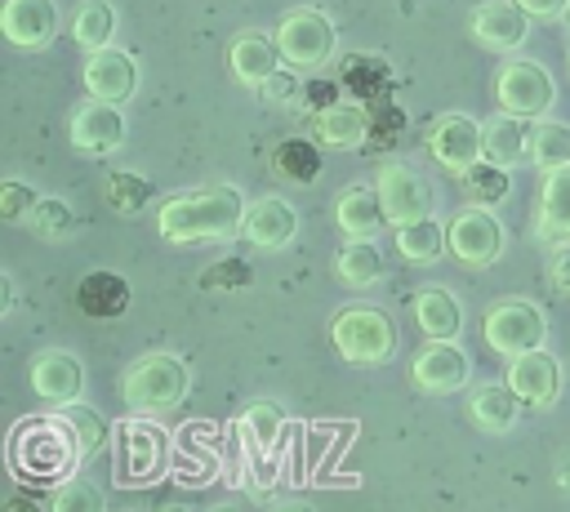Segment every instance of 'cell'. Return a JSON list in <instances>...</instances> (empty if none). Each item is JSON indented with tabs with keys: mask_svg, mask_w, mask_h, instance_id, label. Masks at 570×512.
<instances>
[{
	"mask_svg": "<svg viewBox=\"0 0 570 512\" xmlns=\"http://www.w3.org/2000/svg\"><path fill=\"white\" fill-rule=\"evenodd\" d=\"M245 223V196L232 183L178 191L156 209V232L169 245H209V240H232L240 236Z\"/></svg>",
	"mask_w": 570,
	"mask_h": 512,
	"instance_id": "1",
	"label": "cell"
},
{
	"mask_svg": "<svg viewBox=\"0 0 570 512\" xmlns=\"http://www.w3.org/2000/svg\"><path fill=\"white\" fill-rule=\"evenodd\" d=\"M9 459L18 467V476L31 481H67V472L85 459V445L76 436V427L67 423V414H40L13 427L9 436Z\"/></svg>",
	"mask_w": 570,
	"mask_h": 512,
	"instance_id": "2",
	"label": "cell"
},
{
	"mask_svg": "<svg viewBox=\"0 0 570 512\" xmlns=\"http://www.w3.org/2000/svg\"><path fill=\"white\" fill-rule=\"evenodd\" d=\"M191 392V365L174 352H147L138 361H129V370L120 374V401L134 414H165L178 410Z\"/></svg>",
	"mask_w": 570,
	"mask_h": 512,
	"instance_id": "3",
	"label": "cell"
},
{
	"mask_svg": "<svg viewBox=\"0 0 570 512\" xmlns=\"http://www.w3.org/2000/svg\"><path fill=\"white\" fill-rule=\"evenodd\" d=\"M330 343L352 365H383L396 352V325L374 303H347L330 321Z\"/></svg>",
	"mask_w": 570,
	"mask_h": 512,
	"instance_id": "4",
	"label": "cell"
},
{
	"mask_svg": "<svg viewBox=\"0 0 570 512\" xmlns=\"http://www.w3.org/2000/svg\"><path fill=\"white\" fill-rule=\"evenodd\" d=\"M481 334H485V347L499 352V356H521V352H534L543 347L548 338V312L530 298H499L485 307V321H481Z\"/></svg>",
	"mask_w": 570,
	"mask_h": 512,
	"instance_id": "5",
	"label": "cell"
},
{
	"mask_svg": "<svg viewBox=\"0 0 570 512\" xmlns=\"http://www.w3.org/2000/svg\"><path fill=\"white\" fill-rule=\"evenodd\" d=\"M276 45H281L285 67L316 71V67H325V62L338 53V27L330 22V13L303 4V9H289V13L281 18Z\"/></svg>",
	"mask_w": 570,
	"mask_h": 512,
	"instance_id": "6",
	"label": "cell"
},
{
	"mask_svg": "<svg viewBox=\"0 0 570 512\" xmlns=\"http://www.w3.org/2000/svg\"><path fill=\"white\" fill-rule=\"evenodd\" d=\"M494 98H499V111H512V116H525V120H543L557 102V85L548 76V67H539L534 58H508L494 76Z\"/></svg>",
	"mask_w": 570,
	"mask_h": 512,
	"instance_id": "7",
	"label": "cell"
},
{
	"mask_svg": "<svg viewBox=\"0 0 570 512\" xmlns=\"http://www.w3.org/2000/svg\"><path fill=\"white\" fill-rule=\"evenodd\" d=\"M428 151L441 169L468 174L476 160H485V120H472L468 111H445L428 129Z\"/></svg>",
	"mask_w": 570,
	"mask_h": 512,
	"instance_id": "8",
	"label": "cell"
},
{
	"mask_svg": "<svg viewBox=\"0 0 570 512\" xmlns=\"http://www.w3.org/2000/svg\"><path fill=\"white\" fill-rule=\"evenodd\" d=\"M445 236H450V254L463 263V267H490L499 263L503 245H508V232L503 223L490 214V205H468L459 209L450 223H445Z\"/></svg>",
	"mask_w": 570,
	"mask_h": 512,
	"instance_id": "9",
	"label": "cell"
},
{
	"mask_svg": "<svg viewBox=\"0 0 570 512\" xmlns=\"http://www.w3.org/2000/svg\"><path fill=\"white\" fill-rule=\"evenodd\" d=\"M374 191H379L383 214H387L392 227L432 214V187H428L410 165H401V160H387V165L374 174Z\"/></svg>",
	"mask_w": 570,
	"mask_h": 512,
	"instance_id": "10",
	"label": "cell"
},
{
	"mask_svg": "<svg viewBox=\"0 0 570 512\" xmlns=\"http://www.w3.org/2000/svg\"><path fill=\"white\" fill-rule=\"evenodd\" d=\"M129 125H125V111L116 102H102V98H85L71 116H67V138L71 147L89 151V156H107L125 142Z\"/></svg>",
	"mask_w": 570,
	"mask_h": 512,
	"instance_id": "11",
	"label": "cell"
},
{
	"mask_svg": "<svg viewBox=\"0 0 570 512\" xmlns=\"http://www.w3.org/2000/svg\"><path fill=\"white\" fill-rule=\"evenodd\" d=\"M530 13L517 4V0H481L468 18V31L476 45L494 49V53H517L530 36Z\"/></svg>",
	"mask_w": 570,
	"mask_h": 512,
	"instance_id": "12",
	"label": "cell"
},
{
	"mask_svg": "<svg viewBox=\"0 0 570 512\" xmlns=\"http://www.w3.org/2000/svg\"><path fill=\"white\" fill-rule=\"evenodd\" d=\"M410 378H414L419 392L445 396V392H459L472 378V361L454 338H428V347L410 365Z\"/></svg>",
	"mask_w": 570,
	"mask_h": 512,
	"instance_id": "13",
	"label": "cell"
},
{
	"mask_svg": "<svg viewBox=\"0 0 570 512\" xmlns=\"http://www.w3.org/2000/svg\"><path fill=\"white\" fill-rule=\"evenodd\" d=\"M27 383H31V392H36L40 401H49V405H71V401H80V392H85V365H80L71 352H62V347H45V352L31 356Z\"/></svg>",
	"mask_w": 570,
	"mask_h": 512,
	"instance_id": "14",
	"label": "cell"
},
{
	"mask_svg": "<svg viewBox=\"0 0 570 512\" xmlns=\"http://www.w3.org/2000/svg\"><path fill=\"white\" fill-rule=\"evenodd\" d=\"M134 89H138V62H134L129 49L107 45V49H94L85 58V93L89 98H102V102L125 107L134 98Z\"/></svg>",
	"mask_w": 570,
	"mask_h": 512,
	"instance_id": "15",
	"label": "cell"
},
{
	"mask_svg": "<svg viewBox=\"0 0 570 512\" xmlns=\"http://www.w3.org/2000/svg\"><path fill=\"white\" fill-rule=\"evenodd\" d=\"M503 383H508L530 410H548V405H557V396H561V365H557L552 352L534 347V352H521V356L508 361Z\"/></svg>",
	"mask_w": 570,
	"mask_h": 512,
	"instance_id": "16",
	"label": "cell"
},
{
	"mask_svg": "<svg viewBox=\"0 0 570 512\" xmlns=\"http://www.w3.org/2000/svg\"><path fill=\"white\" fill-rule=\"evenodd\" d=\"M298 236V209L285 196H258L245 205V223H240V240H249L254 249H285Z\"/></svg>",
	"mask_w": 570,
	"mask_h": 512,
	"instance_id": "17",
	"label": "cell"
},
{
	"mask_svg": "<svg viewBox=\"0 0 570 512\" xmlns=\"http://www.w3.org/2000/svg\"><path fill=\"white\" fill-rule=\"evenodd\" d=\"M116 459H120V476L125 481H151L165 467V432L156 423H142V419L120 423Z\"/></svg>",
	"mask_w": 570,
	"mask_h": 512,
	"instance_id": "18",
	"label": "cell"
},
{
	"mask_svg": "<svg viewBox=\"0 0 570 512\" xmlns=\"http://www.w3.org/2000/svg\"><path fill=\"white\" fill-rule=\"evenodd\" d=\"M0 31L13 49H45L58 31V0H4Z\"/></svg>",
	"mask_w": 570,
	"mask_h": 512,
	"instance_id": "19",
	"label": "cell"
},
{
	"mask_svg": "<svg viewBox=\"0 0 570 512\" xmlns=\"http://www.w3.org/2000/svg\"><path fill=\"white\" fill-rule=\"evenodd\" d=\"M334 223H338V232H343L347 240H374V236L383 232V223H387L379 191L365 187V183H347V187L334 196Z\"/></svg>",
	"mask_w": 570,
	"mask_h": 512,
	"instance_id": "20",
	"label": "cell"
},
{
	"mask_svg": "<svg viewBox=\"0 0 570 512\" xmlns=\"http://www.w3.org/2000/svg\"><path fill=\"white\" fill-rule=\"evenodd\" d=\"M338 85L347 89V98L374 107V102H387L392 98V62L383 53H347L338 62Z\"/></svg>",
	"mask_w": 570,
	"mask_h": 512,
	"instance_id": "21",
	"label": "cell"
},
{
	"mask_svg": "<svg viewBox=\"0 0 570 512\" xmlns=\"http://www.w3.org/2000/svg\"><path fill=\"white\" fill-rule=\"evenodd\" d=\"M227 62H232V76L240 80V85H249V89H258V85H267L276 71H281V45H276V36H258V31H245V36H236L232 40V49H227Z\"/></svg>",
	"mask_w": 570,
	"mask_h": 512,
	"instance_id": "22",
	"label": "cell"
},
{
	"mask_svg": "<svg viewBox=\"0 0 570 512\" xmlns=\"http://www.w3.org/2000/svg\"><path fill=\"white\" fill-rule=\"evenodd\" d=\"M534 240H548V245H566L570 240V165L543 174Z\"/></svg>",
	"mask_w": 570,
	"mask_h": 512,
	"instance_id": "23",
	"label": "cell"
},
{
	"mask_svg": "<svg viewBox=\"0 0 570 512\" xmlns=\"http://www.w3.org/2000/svg\"><path fill=\"white\" fill-rule=\"evenodd\" d=\"M312 134L321 147H365L370 138V107L356 98H343L334 107H325L321 116H312Z\"/></svg>",
	"mask_w": 570,
	"mask_h": 512,
	"instance_id": "24",
	"label": "cell"
},
{
	"mask_svg": "<svg viewBox=\"0 0 570 512\" xmlns=\"http://www.w3.org/2000/svg\"><path fill=\"white\" fill-rule=\"evenodd\" d=\"M76 307L85 316H94V321L125 316V307H129V280L120 272H111V267H94L76 285Z\"/></svg>",
	"mask_w": 570,
	"mask_h": 512,
	"instance_id": "25",
	"label": "cell"
},
{
	"mask_svg": "<svg viewBox=\"0 0 570 512\" xmlns=\"http://www.w3.org/2000/svg\"><path fill=\"white\" fill-rule=\"evenodd\" d=\"M521 405H525V401H521L508 383H481V387H472V396H468L472 423H476L481 432H490V436L512 432L517 419H521Z\"/></svg>",
	"mask_w": 570,
	"mask_h": 512,
	"instance_id": "26",
	"label": "cell"
},
{
	"mask_svg": "<svg viewBox=\"0 0 570 512\" xmlns=\"http://www.w3.org/2000/svg\"><path fill=\"white\" fill-rule=\"evenodd\" d=\"M485 160L503 169H517L521 160H530V120L512 111H494L485 120Z\"/></svg>",
	"mask_w": 570,
	"mask_h": 512,
	"instance_id": "27",
	"label": "cell"
},
{
	"mask_svg": "<svg viewBox=\"0 0 570 512\" xmlns=\"http://www.w3.org/2000/svg\"><path fill=\"white\" fill-rule=\"evenodd\" d=\"M410 307H414V321L428 338H459L463 334V307L445 285H423Z\"/></svg>",
	"mask_w": 570,
	"mask_h": 512,
	"instance_id": "28",
	"label": "cell"
},
{
	"mask_svg": "<svg viewBox=\"0 0 570 512\" xmlns=\"http://www.w3.org/2000/svg\"><path fill=\"white\" fill-rule=\"evenodd\" d=\"M236 432H240V441H245L249 459H267V454L276 450L281 432H285V410H281V405H272V401H254V405H245V410H240Z\"/></svg>",
	"mask_w": 570,
	"mask_h": 512,
	"instance_id": "29",
	"label": "cell"
},
{
	"mask_svg": "<svg viewBox=\"0 0 570 512\" xmlns=\"http://www.w3.org/2000/svg\"><path fill=\"white\" fill-rule=\"evenodd\" d=\"M445 249H450L445 223H436L432 214H428V218H414V223H401V227H396V254H401L405 263H419V267H428V263H436Z\"/></svg>",
	"mask_w": 570,
	"mask_h": 512,
	"instance_id": "30",
	"label": "cell"
},
{
	"mask_svg": "<svg viewBox=\"0 0 570 512\" xmlns=\"http://www.w3.org/2000/svg\"><path fill=\"white\" fill-rule=\"evenodd\" d=\"M334 276L347 285V289H370L379 285L383 276V254L374 240H347L338 254H334Z\"/></svg>",
	"mask_w": 570,
	"mask_h": 512,
	"instance_id": "31",
	"label": "cell"
},
{
	"mask_svg": "<svg viewBox=\"0 0 570 512\" xmlns=\"http://www.w3.org/2000/svg\"><path fill=\"white\" fill-rule=\"evenodd\" d=\"M272 169L298 187H312L321 178V142L316 138H285L272 151Z\"/></svg>",
	"mask_w": 570,
	"mask_h": 512,
	"instance_id": "32",
	"label": "cell"
},
{
	"mask_svg": "<svg viewBox=\"0 0 570 512\" xmlns=\"http://www.w3.org/2000/svg\"><path fill=\"white\" fill-rule=\"evenodd\" d=\"M116 36V4L111 0H80L76 18H71V40L94 53V49H107Z\"/></svg>",
	"mask_w": 570,
	"mask_h": 512,
	"instance_id": "33",
	"label": "cell"
},
{
	"mask_svg": "<svg viewBox=\"0 0 570 512\" xmlns=\"http://www.w3.org/2000/svg\"><path fill=\"white\" fill-rule=\"evenodd\" d=\"M530 165L534 169H561L570 165V125L561 120H530Z\"/></svg>",
	"mask_w": 570,
	"mask_h": 512,
	"instance_id": "34",
	"label": "cell"
},
{
	"mask_svg": "<svg viewBox=\"0 0 570 512\" xmlns=\"http://www.w3.org/2000/svg\"><path fill=\"white\" fill-rule=\"evenodd\" d=\"M102 191H107V205H111L116 214H138L142 205L156 200L151 178H142V174H134V169H111L107 183H102Z\"/></svg>",
	"mask_w": 570,
	"mask_h": 512,
	"instance_id": "35",
	"label": "cell"
},
{
	"mask_svg": "<svg viewBox=\"0 0 570 512\" xmlns=\"http://www.w3.org/2000/svg\"><path fill=\"white\" fill-rule=\"evenodd\" d=\"M463 187L472 196V205H499L508 191H512V169L494 165V160H476L468 174H463Z\"/></svg>",
	"mask_w": 570,
	"mask_h": 512,
	"instance_id": "36",
	"label": "cell"
},
{
	"mask_svg": "<svg viewBox=\"0 0 570 512\" xmlns=\"http://www.w3.org/2000/svg\"><path fill=\"white\" fill-rule=\"evenodd\" d=\"M27 227H31L40 240H67V236L76 232V214H71L67 200H58V196H40L36 209L27 214Z\"/></svg>",
	"mask_w": 570,
	"mask_h": 512,
	"instance_id": "37",
	"label": "cell"
},
{
	"mask_svg": "<svg viewBox=\"0 0 570 512\" xmlns=\"http://www.w3.org/2000/svg\"><path fill=\"white\" fill-rule=\"evenodd\" d=\"M49 512H107V503H102V490L89 476H67L58 485Z\"/></svg>",
	"mask_w": 570,
	"mask_h": 512,
	"instance_id": "38",
	"label": "cell"
},
{
	"mask_svg": "<svg viewBox=\"0 0 570 512\" xmlns=\"http://www.w3.org/2000/svg\"><path fill=\"white\" fill-rule=\"evenodd\" d=\"M401 134H405V111L392 98L374 102L370 107V138H365V147H392Z\"/></svg>",
	"mask_w": 570,
	"mask_h": 512,
	"instance_id": "39",
	"label": "cell"
},
{
	"mask_svg": "<svg viewBox=\"0 0 570 512\" xmlns=\"http://www.w3.org/2000/svg\"><path fill=\"white\" fill-rule=\"evenodd\" d=\"M249 280H254V267H249L245 258H218V263H209V267L196 276L200 289H245Z\"/></svg>",
	"mask_w": 570,
	"mask_h": 512,
	"instance_id": "40",
	"label": "cell"
},
{
	"mask_svg": "<svg viewBox=\"0 0 570 512\" xmlns=\"http://www.w3.org/2000/svg\"><path fill=\"white\" fill-rule=\"evenodd\" d=\"M62 414H67V423L76 427V436H80V445H85V459L107 441V423H102V414L98 410H89L85 401H71V405H58Z\"/></svg>",
	"mask_w": 570,
	"mask_h": 512,
	"instance_id": "41",
	"label": "cell"
},
{
	"mask_svg": "<svg viewBox=\"0 0 570 512\" xmlns=\"http://www.w3.org/2000/svg\"><path fill=\"white\" fill-rule=\"evenodd\" d=\"M36 187L31 183H22V178H4L0 183V218L4 223H27V214L36 209Z\"/></svg>",
	"mask_w": 570,
	"mask_h": 512,
	"instance_id": "42",
	"label": "cell"
},
{
	"mask_svg": "<svg viewBox=\"0 0 570 512\" xmlns=\"http://www.w3.org/2000/svg\"><path fill=\"white\" fill-rule=\"evenodd\" d=\"M338 80H303V93H298V102L312 111V116H321L325 107H334V102H343L338 98Z\"/></svg>",
	"mask_w": 570,
	"mask_h": 512,
	"instance_id": "43",
	"label": "cell"
},
{
	"mask_svg": "<svg viewBox=\"0 0 570 512\" xmlns=\"http://www.w3.org/2000/svg\"><path fill=\"white\" fill-rule=\"evenodd\" d=\"M258 93H263L267 102H298L294 93H303V85L294 80V71H285V67H281V71H276L267 85H258Z\"/></svg>",
	"mask_w": 570,
	"mask_h": 512,
	"instance_id": "44",
	"label": "cell"
},
{
	"mask_svg": "<svg viewBox=\"0 0 570 512\" xmlns=\"http://www.w3.org/2000/svg\"><path fill=\"white\" fill-rule=\"evenodd\" d=\"M548 280H552V289H557L561 298H570V240L552 249V258H548Z\"/></svg>",
	"mask_w": 570,
	"mask_h": 512,
	"instance_id": "45",
	"label": "cell"
},
{
	"mask_svg": "<svg viewBox=\"0 0 570 512\" xmlns=\"http://www.w3.org/2000/svg\"><path fill=\"white\" fill-rule=\"evenodd\" d=\"M534 22H548V18H566V9H570V0H517Z\"/></svg>",
	"mask_w": 570,
	"mask_h": 512,
	"instance_id": "46",
	"label": "cell"
},
{
	"mask_svg": "<svg viewBox=\"0 0 570 512\" xmlns=\"http://www.w3.org/2000/svg\"><path fill=\"white\" fill-rule=\"evenodd\" d=\"M4 512H45V508H40V499H36V494H22V490H18V494H9V499H4Z\"/></svg>",
	"mask_w": 570,
	"mask_h": 512,
	"instance_id": "47",
	"label": "cell"
},
{
	"mask_svg": "<svg viewBox=\"0 0 570 512\" xmlns=\"http://www.w3.org/2000/svg\"><path fill=\"white\" fill-rule=\"evenodd\" d=\"M209 512H245V508H240V503H214Z\"/></svg>",
	"mask_w": 570,
	"mask_h": 512,
	"instance_id": "48",
	"label": "cell"
},
{
	"mask_svg": "<svg viewBox=\"0 0 570 512\" xmlns=\"http://www.w3.org/2000/svg\"><path fill=\"white\" fill-rule=\"evenodd\" d=\"M276 512H312L307 503H285V508H276Z\"/></svg>",
	"mask_w": 570,
	"mask_h": 512,
	"instance_id": "49",
	"label": "cell"
},
{
	"mask_svg": "<svg viewBox=\"0 0 570 512\" xmlns=\"http://www.w3.org/2000/svg\"><path fill=\"white\" fill-rule=\"evenodd\" d=\"M160 512H191V508H183V503H165Z\"/></svg>",
	"mask_w": 570,
	"mask_h": 512,
	"instance_id": "50",
	"label": "cell"
},
{
	"mask_svg": "<svg viewBox=\"0 0 570 512\" xmlns=\"http://www.w3.org/2000/svg\"><path fill=\"white\" fill-rule=\"evenodd\" d=\"M561 22H566V31H570V9H566V18H561Z\"/></svg>",
	"mask_w": 570,
	"mask_h": 512,
	"instance_id": "51",
	"label": "cell"
}]
</instances>
